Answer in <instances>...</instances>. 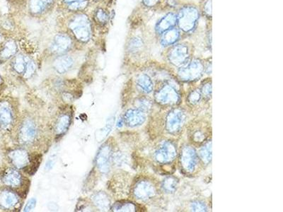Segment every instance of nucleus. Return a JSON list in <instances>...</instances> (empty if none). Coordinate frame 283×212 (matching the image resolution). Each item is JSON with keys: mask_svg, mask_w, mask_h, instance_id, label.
<instances>
[{"mask_svg": "<svg viewBox=\"0 0 283 212\" xmlns=\"http://www.w3.org/2000/svg\"><path fill=\"white\" fill-rule=\"evenodd\" d=\"M71 123V118L67 114L60 115L56 122V131L57 135H61L65 134L69 129Z\"/></svg>", "mask_w": 283, "mask_h": 212, "instance_id": "28", "label": "nucleus"}, {"mask_svg": "<svg viewBox=\"0 0 283 212\" xmlns=\"http://www.w3.org/2000/svg\"><path fill=\"white\" fill-rule=\"evenodd\" d=\"M142 4L145 7L150 8L157 6L160 0H142Z\"/></svg>", "mask_w": 283, "mask_h": 212, "instance_id": "41", "label": "nucleus"}, {"mask_svg": "<svg viewBox=\"0 0 283 212\" xmlns=\"http://www.w3.org/2000/svg\"><path fill=\"white\" fill-rule=\"evenodd\" d=\"M18 202L19 197L15 193L8 190L0 193V205L4 208H13Z\"/></svg>", "mask_w": 283, "mask_h": 212, "instance_id": "24", "label": "nucleus"}, {"mask_svg": "<svg viewBox=\"0 0 283 212\" xmlns=\"http://www.w3.org/2000/svg\"><path fill=\"white\" fill-rule=\"evenodd\" d=\"M187 121V114L184 109H173L167 114L166 118V130L171 135H177L184 128Z\"/></svg>", "mask_w": 283, "mask_h": 212, "instance_id": "4", "label": "nucleus"}, {"mask_svg": "<svg viewBox=\"0 0 283 212\" xmlns=\"http://www.w3.org/2000/svg\"><path fill=\"white\" fill-rule=\"evenodd\" d=\"M178 182L173 177H168L164 180L162 183V188L164 191L167 193H173L176 191Z\"/></svg>", "mask_w": 283, "mask_h": 212, "instance_id": "33", "label": "nucleus"}, {"mask_svg": "<svg viewBox=\"0 0 283 212\" xmlns=\"http://www.w3.org/2000/svg\"><path fill=\"white\" fill-rule=\"evenodd\" d=\"M158 104L163 106H173L179 104L180 95L174 86L170 84H165L162 86L154 95Z\"/></svg>", "mask_w": 283, "mask_h": 212, "instance_id": "9", "label": "nucleus"}, {"mask_svg": "<svg viewBox=\"0 0 283 212\" xmlns=\"http://www.w3.org/2000/svg\"><path fill=\"white\" fill-rule=\"evenodd\" d=\"M14 116L12 110L7 106H0V124L8 127L13 122Z\"/></svg>", "mask_w": 283, "mask_h": 212, "instance_id": "30", "label": "nucleus"}, {"mask_svg": "<svg viewBox=\"0 0 283 212\" xmlns=\"http://www.w3.org/2000/svg\"><path fill=\"white\" fill-rule=\"evenodd\" d=\"M4 182L11 187L19 186L22 182L21 174L15 169L7 170L4 176Z\"/></svg>", "mask_w": 283, "mask_h": 212, "instance_id": "27", "label": "nucleus"}, {"mask_svg": "<svg viewBox=\"0 0 283 212\" xmlns=\"http://www.w3.org/2000/svg\"><path fill=\"white\" fill-rule=\"evenodd\" d=\"M177 25V15L173 12H170L164 16L159 20L155 26L156 34L160 36L165 31L172 28L176 27Z\"/></svg>", "mask_w": 283, "mask_h": 212, "instance_id": "19", "label": "nucleus"}, {"mask_svg": "<svg viewBox=\"0 0 283 212\" xmlns=\"http://www.w3.org/2000/svg\"><path fill=\"white\" fill-rule=\"evenodd\" d=\"M91 0H57V6L65 14L84 12L88 9Z\"/></svg>", "mask_w": 283, "mask_h": 212, "instance_id": "12", "label": "nucleus"}, {"mask_svg": "<svg viewBox=\"0 0 283 212\" xmlns=\"http://www.w3.org/2000/svg\"><path fill=\"white\" fill-rule=\"evenodd\" d=\"M157 190L152 182L141 180L137 182L133 188L134 197L140 200L146 201L157 194Z\"/></svg>", "mask_w": 283, "mask_h": 212, "instance_id": "11", "label": "nucleus"}, {"mask_svg": "<svg viewBox=\"0 0 283 212\" xmlns=\"http://www.w3.org/2000/svg\"><path fill=\"white\" fill-rule=\"evenodd\" d=\"M75 65V60L68 53L55 57L53 68L56 72L64 74L72 70Z\"/></svg>", "mask_w": 283, "mask_h": 212, "instance_id": "18", "label": "nucleus"}, {"mask_svg": "<svg viewBox=\"0 0 283 212\" xmlns=\"http://www.w3.org/2000/svg\"><path fill=\"white\" fill-rule=\"evenodd\" d=\"M110 209L113 212H135L137 207L132 202H119L114 204Z\"/></svg>", "mask_w": 283, "mask_h": 212, "instance_id": "32", "label": "nucleus"}, {"mask_svg": "<svg viewBox=\"0 0 283 212\" xmlns=\"http://www.w3.org/2000/svg\"><path fill=\"white\" fill-rule=\"evenodd\" d=\"M92 201L97 208L101 211H107L111 208V201L106 193L103 192L96 193L92 196Z\"/></svg>", "mask_w": 283, "mask_h": 212, "instance_id": "26", "label": "nucleus"}, {"mask_svg": "<svg viewBox=\"0 0 283 212\" xmlns=\"http://www.w3.org/2000/svg\"><path fill=\"white\" fill-rule=\"evenodd\" d=\"M31 60L32 59L27 57L25 54H17L13 57V60H12V68L14 69L16 72L24 75L28 66H29V62H31Z\"/></svg>", "mask_w": 283, "mask_h": 212, "instance_id": "23", "label": "nucleus"}, {"mask_svg": "<svg viewBox=\"0 0 283 212\" xmlns=\"http://www.w3.org/2000/svg\"><path fill=\"white\" fill-rule=\"evenodd\" d=\"M76 45L75 40L67 31L60 30L51 38L48 45V51L57 57L70 52Z\"/></svg>", "mask_w": 283, "mask_h": 212, "instance_id": "3", "label": "nucleus"}, {"mask_svg": "<svg viewBox=\"0 0 283 212\" xmlns=\"http://www.w3.org/2000/svg\"><path fill=\"white\" fill-rule=\"evenodd\" d=\"M206 67L200 60H194L179 68L178 76L184 82H193L203 76Z\"/></svg>", "mask_w": 283, "mask_h": 212, "instance_id": "8", "label": "nucleus"}, {"mask_svg": "<svg viewBox=\"0 0 283 212\" xmlns=\"http://www.w3.org/2000/svg\"><path fill=\"white\" fill-rule=\"evenodd\" d=\"M123 122H124L123 121V119L119 120L118 122V124H117V126H118V127H121L122 126H123Z\"/></svg>", "mask_w": 283, "mask_h": 212, "instance_id": "42", "label": "nucleus"}, {"mask_svg": "<svg viewBox=\"0 0 283 212\" xmlns=\"http://www.w3.org/2000/svg\"><path fill=\"white\" fill-rule=\"evenodd\" d=\"M177 15V26L186 34H192L198 25L201 12L194 5L183 6Z\"/></svg>", "mask_w": 283, "mask_h": 212, "instance_id": "2", "label": "nucleus"}, {"mask_svg": "<svg viewBox=\"0 0 283 212\" xmlns=\"http://www.w3.org/2000/svg\"><path fill=\"white\" fill-rule=\"evenodd\" d=\"M182 32L179 28L173 27L165 31L160 35V43L162 46L170 47L176 44L181 40Z\"/></svg>", "mask_w": 283, "mask_h": 212, "instance_id": "21", "label": "nucleus"}, {"mask_svg": "<svg viewBox=\"0 0 283 212\" xmlns=\"http://www.w3.org/2000/svg\"><path fill=\"white\" fill-rule=\"evenodd\" d=\"M167 59L173 66L181 68L190 62V48L186 43L173 45L167 54Z\"/></svg>", "mask_w": 283, "mask_h": 212, "instance_id": "5", "label": "nucleus"}, {"mask_svg": "<svg viewBox=\"0 0 283 212\" xmlns=\"http://www.w3.org/2000/svg\"><path fill=\"white\" fill-rule=\"evenodd\" d=\"M112 148L109 144H104L100 148L96 157L97 168L103 174H107L110 170L112 160Z\"/></svg>", "mask_w": 283, "mask_h": 212, "instance_id": "13", "label": "nucleus"}, {"mask_svg": "<svg viewBox=\"0 0 283 212\" xmlns=\"http://www.w3.org/2000/svg\"><path fill=\"white\" fill-rule=\"evenodd\" d=\"M1 77H0V83H1Z\"/></svg>", "mask_w": 283, "mask_h": 212, "instance_id": "45", "label": "nucleus"}, {"mask_svg": "<svg viewBox=\"0 0 283 212\" xmlns=\"http://www.w3.org/2000/svg\"><path fill=\"white\" fill-rule=\"evenodd\" d=\"M146 121L145 111L139 108L129 109L127 110L123 118V121L130 127H138Z\"/></svg>", "mask_w": 283, "mask_h": 212, "instance_id": "17", "label": "nucleus"}, {"mask_svg": "<svg viewBox=\"0 0 283 212\" xmlns=\"http://www.w3.org/2000/svg\"><path fill=\"white\" fill-rule=\"evenodd\" d=\"M138 108L140 110H143V111H148L149 110L151 107V102L149 100L146 99H141L139 100L138 102Z\"/></svg>", "mask_w": 283, "mask_h": 212, "instance_id": "38", "label": "nucleus"}, {"mask_svg": "<svg viewBox=\"0 0 283 212\" xmlns=\"http://www.w3.org/2000/svg\"><path fill=\"white\" fill-rule=\"evenodd\" d=\"M202 93L201 90L195 89L194 91H192L189 93V96H188L187 101L190 105H196L198 103L201 101L202 99Z\"/></svg>", "mask_w": 283, "mask_h": 212, "instance_id": "35", "label": "nucleus"}, {"mask_svg": "<svg viewBox=\"0 0 283 212\" xmlns=\"http://www.w3.org/2000/svg\"><path fill=\"white\" fill-rule=\"evenodd\" d=\"M36 205H37V199H34V198H32V199H31L30 200L27 202L26 205L25 206L24 210H23V211H32V210H34V209L35 208Z\"/></svg>", "mask_w": 283, "mask_h": 212, "instance_id": "40", "label": "nucleus"}, {"mask_svg": "<svg viewBox=\"0 0 283 212\" xmlns=\"http://www.w3.org/2000/svg\"><path fill=\"white\" fill-rule=\"evenodd\" d=\"M202 95L205 96V97H210L212 93V84L211 82H207L203 84L201 90Z\"/></svg>", "mask_w": 283, "mask_h": 212, "instance_id": "39", "label": "nucleus"}, {"mask_svg": "<svg viewBox=\"0 0 283 212\" xmlns=\"http://www.w3.org/2000/svg\"><path fill=\"white\" fill-rule=\"evenodd\" d=\"M91 1L94 3H102L104 2L105 0H91Z\"/></svg>", "mask_w": 283, "mask_h": 212, "instance_id": "43", "label": "nucleus"}, {"mask_svg": "<svg viewBox=\"0 0 283 212\" xmlns=\"http://www.w3.org/2000/svg\"><path fill=\"white\" fill-rule=\"evenodd\" d=\"M18 53V44L14 39H8L0 46V62L13 58Z\"/></svg>", "mask_w": 283, "mask_h": 212, "instance_id": "20", "label": "nucleus"}, {"mask_svg": "<svg viewBox=\"0 0 283 212\" xmlns=\"http://www.w3.org/2000/svg\"><path fill=\"white\" fill-rule=\"evenodd\" d=\"M92 22L97 29H105L107 27L111 21V13L107 8L98 6L93 11L92 17Z\"/></svg>", "mask_w": 283, "mask_h": 212, "instance_id": "15", "label": "nucleus"}, {"mask_svg": "<svg viewBox=\"0 0 283 212\" xmlns=\"http://www.w3.org/2000/svg\"><path fill=\"white\" fill-rule=\"evenodd\" d=\"M177 150L171 141H165L154 152V159L159 164H170L176 159Z\"/></svg>", "mask_w": 283, "mask_h": 212, "instance_id": "10", "label": "nucleus"}, {"mask_svg": "<svg viewBox=\"0 0 283 212\" xmlns=\"http://www.w3.org/2000/svg\"><path fill=\"white\" fill-rule=\"evenodd\" d=\"M201 10L206 17L211 18L212 17V0H203Z\"/></svg>", "mask_w": 283, "mask_h": 212, "instance_id": "36", "label": "nucleus"}, {"mask_svg": "<svg viewBox=\"0 0 283 212\" xmlns=\"http://www.w3.org/2000/svg\"><path fill=\"white\" fill-rule=\"evenodd\" d=\"M64 26L63 30L71 35L76 44H88L94 36V25L84 12L66 14Z\"/></svg>", "mask_w": 283, "mask_h": 212, "instance_id": "1", "label": "nucleus"}, {"mask_svg": "<svg viewBox=\"0 0 283 212\" xmlns=\"http://www.w3.org/2000/svg\"><path fill=\"white\" fill-rule=\"evenodd\" d=\"M10 159L12 163L18 168H26L30 162V157L27 152L23 149H17L11 153Z\"/></svg>", "mask_w": 283, "mask_h": 212, "instance_id": "22", "label": "nucleus"}, {"mask_svg": "<svg viewBox=\"0 0 283 212\" xmlns=\"http://www.w3.org/2000/svg\"><path fill=\"white\" fill-rule=\"evenodd\" d=\"M37 126L35 123L30 119L26 120L19 130L20 141L22 144H30L37 138Z\"/></svg>", "mask_w": 283, "mask_h": 212, "instance_id": "14", "label": "nucleus"}, {"mask_svg": "<svg viewBox=\"0 0 283 212\" xmlns=\"http://www.w3.org/2000/svg\"><path fill=\"white\" fill-rule=\"evenodd\" d=\"M209 135V127L205 123H199L192 124L189 129V137L195 144H203Z\"/></svg>", "mask_w": 283, "mask_h": 212, "instance_id": "16", "label": "nucleus"}, {"mask_svg": "<svg viewBox=\"0 0 283 212\" xmlns=\"http://www.w3.org/2000/svg\"><path fill=\"white\" fill-rule=\"evenodd\" d=\"M1 32H0V43H1Z\"/></svg>", "mask_w": 283, "mask_h": 212, "instance_id": "44", "label": "nucleus"}, {"mask_svg": "<svg viewBox=\"0 0 283 212\" xmlns=\"http://www.w3.org/2000/svg\"><path fill=\"white\" fill-rule=\"evenodd\" d=\"M57 0H26L28 14L34 18H41L53 12Z\"/></svg>", "mask_w": 283, "mask_h": 212, "instance_id": "6", "label": "nucleus"}, {"mask_svg": "<svg viewBox=\"0 0 283 212\" xmlns=\"http://www.w3.org/2000/svg\"><path fill=\"white\" fill-rule=\"evenodd\" d=\"M145 46V41L142 37L139 35H133L128 40L127 49L130 54H136L142 52Z\"/></svg>", "mask_w": 283, "mask_h": 212, "instance_id": "25", "label": "nucleus"}, {"mask_svg": "<svg viewBox=\"0 0 283 212\" xmlns=\"http://www.w3.org/2000/svg\"><path fill=\"white\" fill-rule=\"evenodd\" d=\"M137 85L142 91L146 93H151L154 87L151 78L146 74H142L138 76L137 79Z\"/></svg>", "mask_w": 283, "mask_h": 212, "instance_id": "29", "label": "nucleus"}, {"mask_svg": "<svg viewBox=\"0 0 283 212\" xmlns=\"http://www.w3.org/2000/svg\"><path fill=\"white\" fill-rule=\"evenodd\" d=\"M200 159H201L203 163L206 165L208 164L212 160V142L208 141L202 146L199 153Z\"/></svg>", "mask_w": 283, "mask_h": 212, "instance_id": "31", "label": "nucleus"}, {"mask_svg": "<svg viewBox=\"0 0 283 212\" xmlns=\"http://www.w3.org/2000/svg\"><path fill=\"white\" fill-rule=\"evenodd\" d=\"M207 209L206 204L201 201H194L190 204V210L193 212H206Z\"/></svg>", "mask_w": 283, "mask_h": 212, "instance_id": "37", "label": "nucleus"}, {"mask_svg": "<svg viewBox=\"0 0 283 212\" xmlns=\"http://www.w3.org/2000/svg\"><path fill=\"white\" fill-rule=\"evenodd\" d=\"M199 157L193 147L189 145L183 146L180 153V164L186 174H193L199 165Z\"/></svg>", "mask_w": 283, "mask_h": 212, "instance_id": "7", "label": "nucleus"}, {"mask_svg": "<svg viewBox=\"0 0 283 212\" xmlns=\"http://www.w3.org/2000/svg\"><path fill=\"white\" fill-rule=\"evenodd\" d=\"M40 162H41V156L37 155L35 157L30 158V162H29V165L26 167V172L27 174L30 175V176H33L38 168L39 166H40Z\"/></svg>", "mask_w": 283, "mask_h": 212, "instance_id": "34", "label": "nucleus"}]
</instances>
